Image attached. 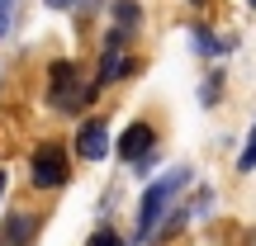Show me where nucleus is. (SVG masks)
<instances>
[{
  "label": "nucleus",
  "instance_id": "obj_7",
  "mask_svg": "<svg viewBox=\"0 0 256 246\" xmlns=\"http://www.w3.org/2000/svg\"><path fill=\"white\" fill-rule=\"evenodd\" d=\"M138 19H142V9H138V0H114V24H119V28H133Z\"/></svg>",
  "mask_w": 256,
  "mask_h": 246
},
{
  "label": "nucleus",
  "instance_id": "obj_12",
  "mask_svg": "<svg viewBox=\"0 0 256 246\" xmlns=\"http://www.w3.org/2000/svg\"><path fill=\"white\" fill-rule=\"evenodd\" d=\"M0 194H5V171H0Z\"/></svg>",
  "mask_w": 256,
  "mask_h": 246
},
{
  "label": "nucleus",
  "instance_id": "obj_13",
  "mask_svg": "<svg viewBox=\"0 0 256 246\" xmlns=\"http://www.w3.org/2000/svg\"><path fill=\"white\" fill-rule=\"evenodd\" d=\"M252 5H256V0H252Z\"/></svg>",
  "mask_w": 256,
  "mask_h": 246
},
{
  "label": "nucleus",
  "instance_id": "obj_10",
  "mask_svg": "<svg viewBox=\"0 0 256 246\" xmlns=\"http://www.w3.org/2000/svg\"><path fill=\"white\" fill-rule=\"evenodd\" d=\"M10 9H14V0H0V33H10Z\"/></svg>",
  "mask_w": 256,
  "mask_h": 246
},
{
  "label": "nucleus",
  "instance_id": "obj_2",
  "mask_svg": "<svg viewBox=\"0 0 256 246\" xmlns=\"http://www.w3.org/2000/svg\"><path fill=\"white\" fill-rule=\"evenodd\" d=\"M48 81H52V104H62V109L86 104V100H90V90L100 85V81H95V85H81V90H76V62H52Z\"/></svg>",
  "mask_w": 256,
  "mask_h": 246
},
{
  "label": "nucleus",
  "instance_id": "obj_3",
  "mask_svg": "<svg viewBox=\"0 0 256 246\" xmlns=\"http://www.w3.org/2000/svg\"><path fill=\"white\" fill-rule=\"evenodd\" d=\"M34 185H38V190L66 185V152H62V147H38V156H34Z\"/></svg>",
  "mask_w": 256,
  "mask_h": 246
},
{
  "label": "nucleus",
  "instance_id": "obj_6",
  "mask_svg": "<svg viewBox=\"0 0 256 246\" xmlns=\"http://www.w3.org/2000/svg\"><path fill=\"white\" fill-rule=\"evenodd\" d=\"M38 232V218L34 213H14V218L5 223V237H0V246H28Z\"/></svg>",
  "mask_w": 256,
  "mask_h": 246
},
{
  "label": "nucleus",
  "instance_id": "obj_1",
  "mask_svg": "<svg viewBox=\"0 0 256 246\" xmlns=\"http://www.w3.org/2000/svg\"><path fill=\"white\" fill-rule=\"evenodd\" d=\"M190 185V171L185 166H176L171 175H162V180H152V190L142 194V213H138V237H156V228H162V218H166V209L176 204V194Z\"/></svg>",
  "mask_w": 256,
  "mask_h": 246
},
{
  "label": "nucleus",
  "instance_id": "obj_11",
  "mask_svg": "<svg viewBox=\"0 0 256 246\" xmlns=\"http://www.w3.org/2000/svg\"><path fill=\"white\" fill-rule=\"evenodd\" d=\"M43 5H52V9H66V5H76V0H43Z\"/></svg>",
  "mask_w": 256,
  "mask_h": 246
},
{
  "label": "nucleus",
  "instance_id": "obj_8",
  "mask_svg": "<svg viewBox=\"0 0 256 246\" xmlns=\"http://www.w3.org/2000/svg\"><path fill=\"white\" fill-rule=\"evenodd\" d=\"M238 171H256V123H252V137L242 147V156H238Z\"/></svg>",
  "mask_w": 256,
  "mask_h": 246
},
{
  "label": "nucleus",
  "instance_id": "obj_4",
  "mask_svg": "<svg viewBox=\"0 0 256 246\" xmlns=\"http://www.w3.org/2000/svg\"><path fill=\"white\" fill-rule=\"evenodd\" d=\"M152 147H156V133H152L147 123H133V128L119 137V156H124V161H133L138 171L152 166Z\"/></svg>",
  "mask_w": 256,
  "mask_h": 246
},
{
  "label": "nucleus",
  "instance_id": "obj_5",
  "mask_svg": "<svg viewBox=\"0 0 256 246\" xmlns=\"http://www.w3.org/2000/svg\"><path fill=\"white\" fill-rule=\"evenodd\" d=\"M76 156H86V161L110 156V123H104V119H90L81 133H76Z\"/></svg>",
  "mask_w": 256,
  "mask_h": 246
},
{
  "label": "nucleus",
  "instance_id": "obj_9",
  "mask_svg": "<svg viewBox=\"0 0 256 246\" xmlns=\"http://www.w3.org/2000/svg\"><path fill=\"white\" fill-rule=\"evenodd\" d=\"M86 246H124V242H119V232H110V228H100V232H95V237L86 242Z\"/></svg>",
  "mask_w": 256,
  "mask_h": 246
}]
</instances>
